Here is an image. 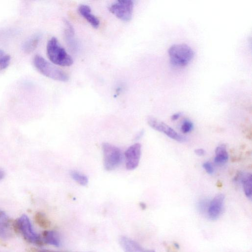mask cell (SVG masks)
Masks as SVG:
<instances>
[{"label": "cell", "instance_id": "cell-6", "mask_svg": "<svg viewBox=\"0 0 252 252\" xmlns=\"http://www.w3.org/2000/svg\"><path fill=\"white\" fill-rule=\"evenodd\" d=\"M133 6V2L131 0H119L111 4L109 10L119 19L128 22L132 17Z\"/></svg>", "mask_w": 252, "mask_h": 252}, {"label": "cell", "instance_id": "cell-11", "mask_svg": "<svg viewBox=\"0 0 252 252\" xmlns=\"http://www.w3.org/2000/svg\"><path fill=\"white\" fill-rule=\"evenodd\" d=\"M120 244L125 252H145V250L136 242L126 236L119 239Z\"/></svg>", "mask_w": 252, "mask_h": 252}, {"label": "cell", "instance_id": "cell-25", "mask_svg": "<svg viewBox=\"0 0 252 252\" xmlns=\"http://www.w3.org/2000/svg\"><path fill=\"white\" fill-rule=\"evenodd\" d=\"M30 252H56L51 250H36V249H31Z\"/></svg>", "mask_w": 252, "mask_h": 252}, {"label": "cell", "instance_id": "cell-28", "mask_svg": "<svg viewBox=\"0 0 252 252\" xmlns=\"http://www.w3.org/2000/svg\"><path fill=\"white\" fill-rule=\"evenodd\" d=\"M4 175V171L0 169V180L3 178Z\"/></svg>", "mask_w": 252, "mask_h": 252}, {"label": "cell", "instance_id": "cell-27", "mask_svg": "<svg viewBox=\"0 0 252 252\" xmlns=\"http://www.w3.org/2000/svg\"><path fill=\"white\" fill-rule=\"evenodd\" d=\"M144 131L143 130L140 131L136 136V139H139L143 135Z\"/></svg>", "mask_w": 252, "mask_h": 252}, {"label": "cell", "instance_id": "cell-18", "mask_svg": "<svg viewBox=\"0 0 252 252\" xmlns=\"http://www.w3.org/2000/svg\"><path fill=\"white\" fill-rule=\"evenodd\" d=\"M70 175L72 179L81 186H86L88 183L87 177L77 171H71L70 172Z\"/></svg>", "mask_w": 252, "mask_h": 252}, {"label": "cell", "instance_id": "cell-8", "mask_svg": "<svg viewBox=\"0 0 252 252\" xmlns=\"http://www.w3.org/2000/svg\"><path fill=\"white\" fill-rule=\"evenodd\" d=\"M141 154V145L139 143L129 146L125 151L126 166L129 170L135 169L138 165Z\"/></svg>", "mask_w": 252, "mask_h": 252}, {"label": "cell", "instance_id": "cell-7", "mask_svg": "<svg viewBox=\"0 0 252 252\" xmlns=\"http://www.w3.org/2000/svg\"><path fill=\"white\" fill-rule=\"evenodd\" d=\"M147 123L152 128L163 133L173 140L181 143L185 142L187 140L186 137L178 133L166 124L158 120L154 117H148Z\"/></svg>", "mask_w": 252, "mask_h": 252}, {"label": "cell", "instance_id": "cell-5", "mask_svg": "<svg viewBox=\"0 0 252 252\" xmlns=\"http://www.w3.org/2000/svg\"><path fill=\"white\" fill-rule=\"evenodd\" d=\"M103 165L107 171H111L117 167L122 160V154L117 147L108 143L102 144Z\"/></svg>", "mask_w": 252, "mask_h": 252}, {"label": "cell", "instance_id": "cell-14", "mask_svg": "<svg viewBox=\"0 0 252 252\" xmlns=\"http://www.w3.org/2000/svg\"><path fill=\"white\" fill-rule=\"evenodd\" d=\"M241 181L247 197L252 198V177L250 173H243L240 175Z\"/></svg>", "mask_w": 252, "mask_h": 252}, {"label": "cell", "instance_id": "cell-4", "mask_svg": "<svg viewBox=\"0 0 252 252\" xmlns=\"http://www.w3.org/2000/svg\"><path fill=\"white\" fill-rule=\"evenodd\" d=\"M13 228L20 232L28 242L38 246L43 244L41 237L33 230L30 220L26 215H23L12 224Z\"/></svg>", "mask_w": 252, "mask_h": 252}, {"label": "cell", "instance_id": "cell-2", "mask_svg": "<svg viewBox=\"0 0 252 252\" xmlns=\"http://www.w3.org/2000/svg\"><path fill=\"white\" fill-rule=\"evenodd\" d=\"M168 54L171 63L177 66L187 65L194 56L192 49L184 43L173 44L168 48Z\"/></svg>", "mask_w": 252, "mask_h": 252}, {"label": "cell", "instance_id": "cell-19", "mask_svg": "<svg viewBox=\"0 0 252 252\" xmlns=\"http://www.w3.org/2000/svg\"><path fill=\"white\" fill-rule=\"evenodd\" d=\"M65 25V35L68 44L74 47L75 41L74 40V30L72 25L66 20H64Z\"/></svg>", "mask_w": 252, "mask_h": 252}, {"label": "cell", "instance_id": "cell-21", "mask_svg": "<svg viewBox=\"0 0 252 252\" xmlns=\"http://www.w3.org/2000/svg\"><path fill=\"white\" fill-rule=\"evenodd\" d=\"M193 128V124L189 120H185L181 126V131L184 133L190 132Z\"/></svg>", "mask_w": 252, "mask_h": 252}, {"label": "cell", "instance_id": "cell-23", "mask_svg": "<svg viewBox=\"0 0 252 252\" xmlns=\"http://www.w3.org/2000/svg\"><path fill=\"white\" fill-rule=\"evenodd\" d=\"M202 166L208 174H212L214 173V169L212 163L209 161L203 163Z\"/></svg>", "mask_w": 252, "mask_h": 252}, {"label": "cell", "instance_id": "cell-29", "mask_svg": "<svg viewBox=\"0 0 252 252\" xmlns=\"http://www.w3.org/2000/svg\"><path fill=\"white\" fill-rule=\"evenodd\" d=\"M140 206L141 207L143 208V209H145V207H146V205L144 203H140Z\"/></svg>", "mask_w": 252, "mask_h": 252}, {"label": "cell", "instance_id": "cell-26", "mask_svg": "<svg viewBox=\"0 0 252 252\" xmlns=\"http://www.w3.org/2000/svg\"><path fill=\"white\" fill-rule=\"evenodd\" d=\"M181 115V114L180 113H175L171 116V119L172 121H176L180 117Z\"/></svg>", "mask_w": 252, "mask_h": 252}, {"label": "cell", "instance_id": "cell-17", "mask_svg": "<svg viewBox=\"0 0 252 252\" xmlns=\"http://www.w3.org/2000/svg\"><path fill=\"white\" fill-rule=\"evenodd\" d=\"M36 224L42 228L46 229L50 226L51 222L46 216L41 212H37L34 216Z\"/></svg>", "mask_w": 252, "mask_h": 252}, {"label": "cell", "instance_id": "cell-3", "mask_svg": "<svg viewBox=\"0 0 252 252\" xmlns=\"http://www.w3.org/2000/svg\"><path fill=\"white\" fill-rule=\"evenodd\" d=\"M33 62L36 69L43 75L59 81L66 82L68 80V76L64 71L49 63L41 56H35Z\"/></svg>", "mask_w": 252, "mask_h": 252}, {"label": "cell", "instance_id": "cell-13", "mask_svg": "<svg viewBox=\"0 0 252 252\" xmlns=\"http://www.w3.org/2000/svg\"><path fill=\"white\" fill-rule=\"evenodd\" d=\"M228 159V154L226 146L221 144L218 146L215 150L214 162L218 165L225 164Z\"/></svg>", "mask_w": 252, "mask_h": 252}, {"label": "cell", "instance_id": "cell-20", "mask_svg": "<svg viewBox=\"0 0 252 252\" xmlns=\"http://www.w3.org/2000/svg\"><path fill=\"white\" fill-rule=\"evenodd\" d=\"M10 60V56L0 49V71L5 69L8 66Z\"/></svg>", "mask_w": 252, "mask_h": 252}, {"label": "cell", "instance_id": "cell-16", "mask_svg": "<svg viewBox=\"0 0 252 252\" xmlns=\"http://www.w3.org/2000/svg\"><path fill=\"white\" fill-rule=\"evenodd\" d=\"M40 40L38 35L32 36L27 40L23 45L24 52L29 53L32 52L37 47Z\"/></svg>", "mask_w": 252, "mask_h": 252}, {"label": "cell", "instance_id": "cell-12", "mask_svg": "<svg viewBox=\"0 0 252 252\" xmlns=\"http://www.w3.org/2000/svg\"><path fill=\"white\" fill-rule=\"evenodd\" d=\"M79 13L94 28H97L99 26L98 19L92 13L90 7L86 4H80L78 7Z\"/></svg>", "mask_w": 252, "mask_h": 252}, {"label": "cell", "instance_id": "cell-22", "mask_svg": "<svg viewBox=\"0 0 252 252\" xmlns=\"http://www.w3.org/2000/svg\"><path fill=\"white\" fill-rule=\"evenodd\" d=\"M209 202L206 200H203L199 202L198 203V209L201 212L207 213Z\"/></svg>", "mask_w": 252, "mask_h": 252}, {"label": "cell", "instance_id": "cell-9", "mask_svg": "<svg viewBox=\"0 0 252 252\" xmlns=\"http://www.w3.org/2000/svg\"><path fill=\"white\" fill-rule=\"evenodd\" d=\"M224 200V195L220 193L210 201L207 212L209 219L216 220L219 218L223 210Z\"/></svg>", "mask_w": 252, "mask_h": 252}, {"label": "cell", "instance_id": "cell-1", "mask_svg": "<svg viewBox=\"0 0 252 252\" xmlns=\"http://www.w3.org/2000/svg\"><path fill=\"white\" fill-rule=\"evenodd\" d=\"M46 51L48 58L55 64L62 66H69L73 63L72 57L55 37H52L48 41Z\"/></svg>", "mask_w": 252, "mask_h": 252}, {"label": "cell", "instance_id": "cell-15", "mask_svg": "<svg viewBox=\"0 0 252 252\" xmlns=\"http://www.w3.org/2000/svg\"><path fill=\"white\" fill-rule=\"evenodd\" d=\"M43 243L56 247L60 245V239L57 233L53 231H44L42 234V238Z\"/></svg>", "mask_w": 252, "mask_h": 252}, {"label": "cell", "instance_id": "cell-10", "mask_svg": "<svg viewBox=\"0 0 252 252\" xmlns=\"http://www.w3.org/2000/svg\"><path fill=\"white\" fill-rule=\"evenodd\" d=\"M12 236L10 220L6 214L0 209V237L7 239Z\"/></svg>", "mask_w": 252, "mask_h": 252}, {"label": "cell", "instance_id": "cell-24", "mask_svg": "<svg viewBox=\"0 0 252 252\" xmlns=\"http://www.w3.org/2000/svg\"><path fill=\"white\" fill-rule=\"evenodd\" d=\"M205 151L202 148L196 149L194 150L195 154L198 156H203L205 154Z\"/></svg>", "mask_w": 252, "mask_h": 252}, {"label": "cell", "instance_id": "cell-30", "mask_svg": "<svg viewBox=\"0 0 252 252\" xmlns=\"http://www.w3.org/2000/svg\"><path fill=\"white\" fill-rule=\"evenodd\" d=\"M145 252H155V251L153 250H145Z\"/></svg>", "mask_w": 252, "mask_h": 252}]
</instances>
